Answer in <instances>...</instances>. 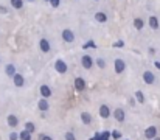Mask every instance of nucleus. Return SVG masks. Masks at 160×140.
<instances>
[{
	"instance_id": "22",
	"label": "nucleus",
	"mask_w": 160,
	"mask_h": 140,
	"mask_svg": "<svg viewBox=\"0 0 160 140\" xmlns=\"http://www.w3.org/2000/svg\"><path fill=\"white\" fill-rule=\"evenodd\" d=\"M19 139L20 140H31V134L26 132V131H22L20 134H19Z\"/></svg>"
},
{
	"instance_id": "2",
	"label": "nucleus",
	"mask_w": 160,
	"mask_h": 140,
	"mask_svg": "<svg viewBox=\"0 0 160 140\" xmlns=\"http://www.w3.org/2000/svg\"><path fill=\"white\" fill-rule=\"evenodd\" d=\"M81 64H82V67H84V69L89 70V69H92V66H93V59L90 58L89 55H84L81 58Z\"/></svg>"
},
{
	"instance_id": "17",
	"label": "nucleus",
	"mask_w": 160,
	"mask_h": 140,
	"mask_svg": "<svg viewBox=\"0 0 160 140\" xmlns=\"http://www.w3.org/2000/svg\"><path fill=\"white\" fill-rule=\"evenodd\" d=\"M134 26H135V30H143V26H144V22H143V19L137 17L135 20H134Z\"/></svg>"
},
{
	"instance_id": "33",
	"label": "nucleus",
	"mask_w": 160,
	"mask_h": 140,
	"mask_svg": "<svg viewBox=\"0 0 160 140\" xmlns=\"http://www.w3.org/2000/svg\"><path fill=\"white\" fill-rule=\"evenodd\" d=\"M0 13H6V8H3V6H0Z\"/></svg>"
},
{
	"instance_id": "16",
	"label": "nucleus",
	"mask_w": 160,
	"mask_h": 140,
	"mask_svg": "<svg viewBox=\"0 0 160 140\" xmlns=\"http://www.w3.org/2000/svg\"><path fill=\"white\" fill-rule=\"evenodd\" d=\"M17 123H19V118L16 115H8V124L11 128H14V126H17Z\"/></svg>"
},
{
	"instance_id": "34",
	"label": "nucleus",
	"mask_w": 160,
	"mask_h": 140,
	"mask_svg": "<svg viewBox=\"0 0 160 140\" xmlns=\"http://www.w3.org/2000/svg\"><path fill=\"white\" fill-rule=\"evenodd\" d=\"M155 67H157V69L160 70V62H155Z\"/></svg>"
},
{
	"instance_id": "8",
	"label": "nucleus",
	"mask_w": 160,
	"mask_h": 140,
	"mask_svg": "<svg viewBox=\"0 0 160 140\" xmlns=\"http://www.w3.org/2000/svg\"><path fill=\"white\" fill-rule=\"evenodd\" d=\"M84 87H86V81H84V79H82V78H76L75 79V89L78 90V92H82Z\"/></svg>"
},
{
	"instance_id": "37",
	"label": "nucleus",
	"mask_w": 160,
	"mask_h": 140,
	"mask_svg": "<svg viewBox=\"0 0 160 140\" xmlns=\"http://www.w3.org/2000/svg\"><path fill=\"white\" fill-rule=\"evenodd\" d=\"M45 2H48V0H45Z\"/></svg>"
},
{
	"instance_id": "23",
	"label": "nucleus",
	"mask_w": 160,
	"mask_h": 140,
	"mask_svg": "<svg viewBox=\"0 0 160 140\" xmlns=\"http://www.w3.org/2000/svg\"><path fill=\"white\" fill-rule=\"evenodd\" d=\"M34 129H36V126H34L31 122H28V123L25 124V131H26V132H30V134H31V132H34Z\"/></svg>"
},
{
	"instance_id": "25",
	"label": "nucleus",
	"mask_w": 160,
	"mask_h": 140,
	"mask_svg": "<svg viewBox=\"0 0 160 140\" xmlns=\"http://www.w3.org/2000/svg\"><path fill=\"white\" fill-rule=\"evenodd\" d=\"M97 66L100 67V69H104V67H106V61L103 58H98L97 59Z\"/></svg>"
},
{
	"instance_id": "10",
	"label": "nucleus",
	"mask_w": 160,
	"mask_h": 140,
	"mask_svg": "<svg viewBox=\"0 0 160 140\" xmlns=\"http://www.w3.org/2000/svg\"><path fill=\"white\" fill-rule=\"evenodd\" d=\"M100 115L103 117V118H107V117L110 115V109L107 108V104H103L100 108Z\"/></svg>"
},
{
	"instance_id": "20",
	"label": "nucleus",
	"mask_w": 160,
	"mask_h": 140,
	"mask_svg": "<svg viewBox=\"0 0 160 140\" xmlns=\"http://www.w3.org/2000/svg\"><path fill=\"white\" fill-rule=\"evenodd\" d=\"M109 132H103V134H95V139L93 140H109Z\"/></svg>"
},
{
	"instance_id": "1",
	"label": "nucleus",
	"mask_w": 160,
	"mask_h": 140,
	"mask_svg": "<svg viewBox=\"0 0 160 140\" xmlns=\"http://www.w3.org/2000/svg\"><path fill=\"white\" fill-rule=\"evenodd\" d=\"M62 39H64V42H73L75 41V33L72 31L70 28H65V30H62Z\"/></svg>"
},
{
	"instance_id": "18",
	"label": "nucleus",
	"mask_w": 160,
	"mask_h": 140,
	"mask_svg": "<svg viewBox=\"0 0 160 140\" xmlns=\"http://www.w3.org/2000/svg\"><path fill=\"white\" fill-rule=\"evenodd\" d=\"M9 3H11V6L16 9H20L22 6H24V0H11Z\"/></svg>"
},
{
	"instance_id": "19",
	"label": "nucleus",
	"mask_w": 160,
	"mask_h": 140,
	"mask_svg": "<svg viewBox=\"0 0 160 140\" xmlns=\"http://www.w3.org/2000/svg\"><path fill=\"white\" fill-rule=\"evenodd\" d=\"M81 120H82V123L89 124L90 122H92V117H90L89 112H82V114H81Z\"/></svg>"
},
{
	"instance_id": "38",
	"label": "nucleus",
	"mask_w": 160,
	"mask_h": 140,
	"mask_svg": "<svg viewBox=\"0 0 160 140\" xmlns=\"http://www.w3.org/2000/svg\"><path fill=\"white\" fill-rule=\"evenodd\" d=\"M97 2H98V0H97Z\"/></svg>"
},
{
	"instance_id": "31",
	"label": "nucleus",
	"mask_w": 160,
	"mask_h": 140,
	"mask_svg": "<svg viewBox=\"0 0 160 140\" xmlns=\"http://www.w3.org/2000/svg\"><path fill=\"white\" fill-rule=\"evenodd\" d=\"M41 140H53V139L48 137V135H42V137H41Z\"/></svg>"
},
{
	"instance_id": "26",
	"label": "nucleus",
	"mask_w": 160,
	"mask_h": 140,
	"mask_svg": "<svg viewBox=\"0 0 160 140\" xmlns=\"http://www.w3.org/2000/svg\"><path fill=\"white\" fill-rule=\"evenodd\" d=\"M48 2H50V5L53 6V8H58L59 3H61V0H48Z\"/></svg>"
},
{
	"instance_id": "7",
	"label": "nucleus",
	"mask_w": 160,
	"mask_h": 140,
	"mask_svg": "<svg viewBox=\"0 0 160 140\" xmlns=\"http://www.w3.org/2000/svg\"><path fill=\"white\" fill-rule=\"evenodd\" d=\"M143 79H144V83H146V84H152V83H154V79H155V76H154V73H152V72L146 70L143 73Z\"/></svg>"
},
{
	"instance_id": "21",
	"label": "nucleus",
	"mask_w": 160,
	"mask_h": 140,
	"mask_svg": "<svg viewBox=\"0 0 160 140\" xmlns=\"http://www.w3.org/2000/svg\"><path fill=\"white\" fill-rule=\"evenodd\" d=\"M37 104H39V109H41V111H47V109H48V103H47V100H45V98H42V100H41Z\"/></svg>"
},
{
	"instance_id": "12",
	"label": "nucleus",
	"mask_w": 160,
	"mask_h": 140,
	"mask_svg": "<svg viewBox=\"0 0 160 140\" xmlns=\"http://www.w3.org/2000/svg\"><path fill=\"white\" fill-rule=\"evenodd\" d=\"M14 84L17 86V87H22V86H24V83H25V79H24V76H22V75H19V73H16L14 75Z\"/></svg>"
},
{
	"instance_id": "24",
	"label": "nucleus",
	"mask_w": 160,
	"mask_h": 140,
	"mask_svg": "<svg viewBox=\"0 0 160 140\" xmlns=\"http://www.w3.org/2000/svg\"><path fill=\"white\" fill-rule=\"evenodd\" d=\"M135 97H137V100H138V103H144V97H143V92H142V90H137V92H135Z\"/></svg>"
},
{
	"instance_id": "35",
	"label": "nucleus",
	"mask_w": 160,
	"mask_h": 140,
	"mask_svg": "<svg viewBox=\"0 0 160 140\" xmlns=\"http://www.w3.org/2000/svg\"><path fill=\"white\" fill-rule=\"evenodd\" d=\"M152 140H160V139H159V137H154V139H152Z\"/></svg>"
},
{
	"instance_id": "15",
	"label": "nucleus",
	"mask_w": 160,
	"mask_h": 140,
	"mask_svg": "<svg viewBox=\"0 0 160 140\" xmlns=\"http://www.w3.org/2000/svg\"><path fill=\"white\" fill-rule=\"evenodd\" d=\"M113 115H115V118L118 120V122H123L124 120V111L123 109H117V111L113 112Z\"/></svg>"
},
{
	"instance_id": "3",
	"label": "nucleus",
	"mask_w": 160,
	"mask_h": 140,
	"mask_svg": "<svg viewBox=\"0 0 160 140\" xmlns=\"http://www.w3.org/2000/svg\"><path fill=\"white\" fill-rule=\"evenodd\" d=\"M55 69L59 72V73H65L67 72V64L62 61V59H58V61L55 62Z\"/></svg>"
},
{
	"instance_id": "4",
	"label": "nucleus",
	"mask_w": 160,
	"mask_h": 140,
	"mask_svg": "<svg viewBox=\"0 0 160 140\" xmlns=\"http://www.w3.org/2000/svg\"><path fill=\"white\" fill-rule=\"evenodd\" d=\"M124 69H126V62L123 59H115V72L117 73H123Z\"/></svg>"
},
{
	"instance_id": "14",
	"label": "nucleus",
	"mask_w": 160,
	"mask_h": 140,
	"mask_svg": "<svg viewBox=\"0 0 160 140\" xmlns=\"http://www.w3.org/2000/svg\"><path fill=\"white\" fill-rule=\"evenodd\" d=\"M5 73L8 75V76H14V75H16V67H14L13 64H8L5 69Z\"/></svg>"
},
{
	"instance_id": "29",
	"label": "nucleus",
	"mask_w": 160,
	"mask_h": 140,
	"mask_svg": "<svg viewBox=\"0 0 160 140\" xmlns=\"http://www.w3.org/2000/svg\"><path fill=\"white\" fill-rule=\"evenodd\" d=\"M112 135H113V139H120V137H121V134H120V132H118V131H115Z\"/></svg>"
},
{
	"instance_id": "32",
	"label": "nucleus",
	"mask_w": 160,
	"mask_h": 140,
	"mask_svg": "<svg viewBox=\"0 0 160 140\" xmlns=\"http://www.w3.org/2000/svg\"><path fill=\"white\" fill-rule=\"evenodd\" d=\"M123 45H124V42H121V41H120V42H117L113 47H123Z\"/></svg>"
},
{
	"instance_id": "30",
	"label": "nucleus",
	"mask_w": 160,
	"mask_h": 140,
	"mask_svg": "<svg viewBox=\"0 0 160 140\" xmlns=\"http://www.w3.org/2000/svg\"><path fill=\"white\" fill-rule=\"evenodd\" d=\"M87 47H95V44L92 42V41H89V44H86V45H84V48H87Z\"/></svg>"
},
{
	"instance_id": "28",
	"label": "nucleus",
	"mask_w": 160,
	"mask_h": 140,
	"mask_svg": "<svg viewBox=\"0 0 160 140\" xmlns=\"http://www.w3.org/2000/svg\"><path fill=\"white\" fill-rule=\"evenodd\" d=\"M19 139V135L16 134V132H11L9 134V140H17Z\"/></svg>"
},
{
	"instance_id": "13",
	"label": "nucleus",
	"mask_w": 160,
	"mask_h": 140,
	"mask_svg": "<svg viewBox=\"0 0 160 140\" xmlns=\"http://www.w3.org/2000/svg\"><path fill=\"white\" fill-rule=\"evenodd\" d=\"M41 93H42V97L44 98H48L51 95V90H50V87H48V86H41Z\"/></svg>"
},
{
	"instance_id": "27",
	"label": "nucleus",
	"mask_w": 160,
	"mask_h": 140,
	"mask_svg": "<svg viewBox=\"0 0 160 140\" xmlns=\"http://www.w3.org/2000/svg\"><path fill=\"white\" fill-rule=\"evenodd\" d=\"M65 140H76L75 134H73V132H67V134H65Z\"/></svg>"
},
{
	"instance_id": "11",
	"label": "nucleus",
	"mask_w": 160,
	"mask_h": 140,
	"mask_svg": "<svg viewBox=\"0 0 160 140\" xmlns=\"http://www.w3.org/2000/svg\"><path fill=\"white\" fill-rule=\"evenodd\" d=\"M95 20L100 22V24H104V22H107V14L106 13H97L95 14Z\"/></svg>"
},
{
	"instance_id": "5",
	"label": "nucleus",
	"mask_w": 160,
	"mask_h": 140,
	"mask_svg": "<svg viewBox=\"0 0 160 140\" xmlns=\"http://www.w3.org/2000/svg\"><path fill=\"white\" fill-rule=\"evenodd\" d=\"M39 47H41V50H42L44 53H48V51H50V42H48V39H45V37H44V39H41L39 41Z\"/></svg>"
},
{
	"instance_id": "6",
	"label": "nucleus",
	"mask_w": 160,
	"mask_h": 140,
	"mask_svg": "<svg viewBox=\"0 0 160 140\" xmlns=\"http://www.w3.org/2000/svg\"><path fill=\"white\" fill-rule=\"evenodd\" d=\"M157 135V128L155 126H149L146 131H144V137L146 139H154Z\"/></svg>"
},
{
	"instance_id": "36",
	"label": "nucleus",
	"mask_w": 160,
	"mask_h": 140,
	"mask_svg": "<svg viewBox=\"0 0 160 140\" xmlns=\"http://www.w3.org/2000/svg\"><path fill=\"white\" fill-rule=\"evenodd\" d=\"M28 2H34V0H28Z\"/></svg>"
},
{
	"instance_id": "9",
	"label": "nucleus",
	"mask_w": 160,
	"mask_h": 140,
	"mask_svg": "<svg viewBox=\"0 0 160 140\" xmlns=\"http://www.w3.org/2000/svg\"><path fill=\"white\" fill-rule=\"evenodd\" d=\"M148 24H149V26L152 30H157L159 25H160V22H159V19L155 16H149V22H148Z\"/></svg>"
}]
</instances>
